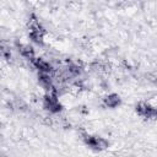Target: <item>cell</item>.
Listing matches in <instances>:
<instances>
[{
    "label": "cell",
    "instance_id": "3",
    "mask_svg": "<svg viewBox=\"0 0 157 157\" xmlns=\"http://www.w3.org/2000/svg\"><path fill=\"white\" fill-rule=\"evenodd\" d=\"M119 102H120V99L115 94H112V96H109V97L105 98V103H107L108 107H117L119 104Z\"/></svg>",
    "mask_w": 157,
    "mask_h": 157
},
{
    "label": "cell",
    "instance_id": "4",
    "mask_svg": "<svg viewBox=\"0 0 157 157\" xmlns=\"http://www.w3.org/2000/svg\"><path fill=\"white\" fill-rule=\"evenodd\" d=\"M34 64H36V66H37L39 70H42V71H49V70H50V66H49L45 61L36 60V61H34Z\"/></svg>",
    "mask_w": 157,
    "mask_h": 157
},
{
    "label": "cell",
    "instance_id": "1",
    "mask_svg": "<svg viewBox=\"0 0 157 157\" xmlns=\"http://www.w3.org/2000/svg\"><path fill=\"white\" fill-rule=\"evenodd\" d=\"M85 141L88 146H91L94 150H103L107 147V142L103 139L97 137V136H86Z\"/></svg>",
    "mask_w": 157,
    "mask_h": 157
},
{
    "label": "cell",
    "instance_id": "2",
    "mask_svg": "<svg viewBox=\"0 0 157 157\" xmlns=\"http://www.w3.org/2000/svg\"><path fill=\"white\" fill-rule=\"evenodd\" d=\"M45 107L48 109H50L52 112H58L60 110V104L58 103V101L54 97H47L45 98Z\"/></svg>",
    "mask_w": 157,
    "mask_h": 157
}]
</instances>
